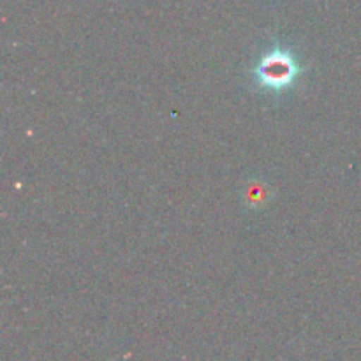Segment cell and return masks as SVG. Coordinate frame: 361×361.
<instances>
[{"label":"cell","instance_id":"1","mask_svg":"<svg viewBox=\"0 0 361 361\" xmlns=\"http://www.w3.org/2000/svg\"><path fill=\"white\" fill-rule=\"evenodd\" d=\"M302 73L298 60L291 51L282 48H274L264 53L254 69L257 85L264 90L281 92L291 87Z\"/></svg>","mask_w":361,"mask_h":361}]
</instances>
